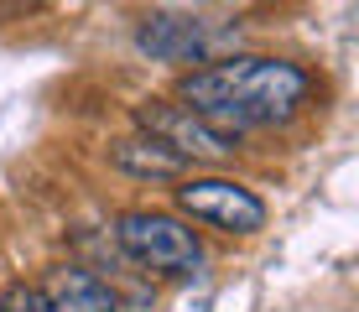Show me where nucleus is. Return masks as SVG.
<instances>
[{
  "instance_id": "1",
  "label": "nucleus",
  "mask_w": 359,
  "mask_h": 312,
  "mask_svg": "<svg viewBox=\"0 0 359 312\" xmlns=\"http://www.w3.org/2000/svg\"><path fill=\"white\" fill-rule=\"evenodd\" d=\"M307 94H313L307 68L287 57H224V62H208V68H193L177 83L182 104L229 135L297 120Z\"/></svg>"
},
{
  "instance_id": "2",
  "label": "nucleus",
  "mask_w": 359,
  "mask_h": 312,
  "mask_svg": "<svg viewBox=\"0 0 359 312\" xmlns=\"http://www.w3.org/2000/svg\"><path fill=\"white\" fill-rule=\"evenodd\" d=\"M115 245L126 250L135 266L156 271V276H198L203 271V245H198L193 224L182 214L130 208V214L115 219Z\"/></svg>"
},
{
  "instance_id": "3",
  "label": "nucleus",
  "mask_w": 359,
  "mask_h": 312,
  "mask_svg": "<svg viewBox=\"0 0 359 312\" xmlns=\"http://www.w3.org/2000/svg\"><path fill=\"white\" fill-rule=\"evenodd\" d=\"M177 214L219 234H261L266 198L234 177H177Z\"/></svg>"
},
{
  "instance_id": "4",
  "label": "nucleus",
  "mask_w": 359,
  "mask_h": 312,
  "mask_svg": "<svg viewBox=\"0 0 359 312\" xmlns=\"http://www.w3.org/2000/svg\"><path fill=\"white\" fill-rule=\"evenodd\" d=\"M135 125H141L146 135H156V141H167L172 151L182 161H203V167H219V161H229L240 151V135L219 130L214 120H203L198 109H188L177 99V104H167V99H146L141 109H135Z\"/></svg>"
},
{
  "instance_id": "5",
  "label": "nucleus",
  "mask_w": 359,
  "mask_h": 312,
  "mask_svg": "<svg viewBox=\"0 0 359 312\" xmlns=\"http://www.w3.org/2000/svg\"><path fill=\"white\" fill-rule=\"evenodd\" d=\"M135 47L151 62H214L219 53V32H208L203 21L188 16H146L135 27Z\"/></svg>"
},
{
  "instance_id": "6",
  "label": "nucleus",
  "mask_w": 359,
  "mask_h": 312,
  "mask_svg": "<svg viewBox=\"0 0 359 312\" xmlns=\"http://www.w3.org/2000/svg\"><path fill=\"white\" fill-rule=\"evenodd\" d=\"M36 297H42V312H120L115 286L83 266H57Z\"/></svg>"
},
{
  "instance_id": "7",
  "label": "nucleus",
  "mask_w": 359,
  "mask_h": 312,
  "mask_svg": "<svg viewBox=\"0 0 359 312\" xmlns=\"http://www.w3.org/2000/svg\"><path fill=\"white\" fill-rule=\"evenodd\" d=\"M109 167L135 177V182H177V177H188V161L172 151L167 141H156V135H146V130L109 141Z\"/></svg>"
},
{
  "instance_id": "8",
  "label": "nucleus",
  "mask_w": 359,
  "mask_h": 312,
  "mask_svg": "<svg viewBox=\"0 0 359 312\" xmlns=\"http://www.w3.org/2000/svg\"><path fill=\"white\" fill-rule=\"evenodd\" d=\"M0 312H42V297H36V286H11L0 297Z\"/></svg>"
}]
</instances>
